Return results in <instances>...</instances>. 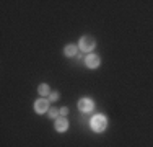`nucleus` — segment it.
Masks as SVG:
<instances>
[{"label": "nucleus", "mask_w": 153, "mask_h": 147, "mask_svg": "<svg viewBox=\"0 0 153 147\" xmlns=\"http://www.w3.org/2000/svg\"><path fill=\"white\" fill-rule=\"evenodd\" d=\"M94 46H96V41H94L93 36H83V38L80 39V44H78V47H80L82 51H85V52L93 51Z\"/></svg>", "instance_id": "2"}, {"label": "nucleus", "mask_w": 153, "mask_h": 147, "mask_svg": "<svg viewBox=\"0 0 153 147\" xmlns=\"http://www.w3.org/2000/svg\"><path fill=\"white\" fill-rule=\"evenodd\" d=\"M76 51H78V49H76L75 44H67V46L64 47V54H65L67 57H74V56H76Z\"/></svg>", "instance_id": "7"}, {"label": "nucleus", "mask_w": 153, "mask_h": 147, "mask_svg": "<svg viewBox=\"0 0 153 147\" xmlns=\"http://www.w3.org/2000/svg\"><path fill=\"white\" fill-rule=\"evenodd\" d=\"M59 111H60V115H62V116H65V115L68 113V108H65V106H62V108L59 110Z\"/></svg>", "instance_id": "11"}, {"label": "nucleus", "mask_w": 153, "mask_h": 147, "mask_svg": "<svg viewBox=\"0 0 153 147\" xmlns=\"http://www.w3.org/2000/svg\"><path fill=\"white\" fill-rule=\"evenodd\" d=\"M85 64L88 69H96L98 65L101 64V59L98 54H88V56L85 57Z\"/></svg>", "instance_id": "4"}, {"label": "nucleus", "mask_w": 153, "mask_h": 147, "mask_svg": "<svg viewBox=\"0 0 153 147\" xmlns=\"http://www.w3.org/2000/svg\"><path fill=\"white\" fill-rule=\"evenodd\" d=\"M68 129V121L65 119V116H59L56 119V131L59 132H65Z\"/></svg>", "instance_id": "6"}, {"label": "nucleus", "mask_w": 153, "mask_h": 147, "mask_svg": "<svg viewBox=\"0 0 153 147\" xmlns=\"http://www.w3.org/2000/svg\"><path fill=\"white\" fill-rule=\"evenodd\" d=\"M47 113H49V116L52 118V119H57L59 115H60V111H59V110H56V108H49V111H47Z\"/></svg>", "instance_id": "9"}, {"label": "nucleus", "mask_w": 153, "mask_h": 147, "mask_svg": "<svg viewBox=\"0 0 153 147\" xmlns=\"http://www.w3.org/2000/svg\"><path fill=\"white\" fill-rule=\"evenodd\" d=\"M78 108L82 113H90L93 110V101L90 100V98H82V100L78 101Z\"/></svg>", "instance_id": "5"}, {"label": "nucleus", "mask_w": 153, "mask_h": 147, "mask_svg": "<svg viewBox=\"0 0 153 147\" xmlns=\"http://www.w3.org/2000/svg\"><path fill=\"white\" fill-rule=\"evenodd\" d=\"M108 126V121H106V116L103 115H94L93 119H91V128L96 132H103L104 129H106Z\"/></svg>", "instance_id": "1"}, {"label": "nucleus", "mask_w": 153, "mask_h": 147, "mask_svg": "<svg viewBox=\"0 0 153 147\" xmlns=\"http://www.w3.org/2000/svg\"><path fill=\"white\" fill-rule=\"evenodd\" d=\"M49 100H46V98H39V100L34 101V111L39 113V115H42V113H47L49 111Z\"/></svg>", "instance_id": "3"}, {"label": "nucleus", "mask_w": 153, "mask_h": 147, "mask_svg": "<svg viewBox=\"0 0 153 147\" xmlns=\"http://www.w3.org/2000/svg\"><path fill=\"white\" fill-rule=\"evenodd\" d=\"M49 100H51V101H57V100H59V93H57V92H51Z\"/></svg>", "instance_id": "10"}, {"label": "nucleus", "mask_w": 153, "mask_h": 147, "mask_svg": "<svg viewBox=\"0 0 153 147\" xmlns=\"http://www.w3.org/2000/svg\"><path fill=\"white\" fill-rule=\"evenodd\" d=\"M38 93H39V95H42V97H46V95H51L49 85H46V83H41V85L38 87Z\"/></svg>", "instance_id": "8"}]
</instances>
